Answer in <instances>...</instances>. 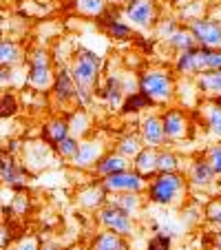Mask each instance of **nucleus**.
Masks as SVG:
<instances>
[{"instance_id":"obj_7","label":"nucleus","mask_w":221,"mask_h":250,"mask_svg":"<svg viewBox=\"0 0 221 250\" xmlns=\"http://www.w3.org/2000/svg\"><path fill=\"white\" fill-rule=\"evenodd\" d=\"M126 16L137 27H151L155 22V2L153 0H128Z\"/></svg>"},{"instance_id":"obj_22","label":"nucleus","mask_w":221,"mask_h":250,"mask_svg":"<svg viewBox=\"0 0 221 250\" xmlns=\"http://www.w3.org/2000/svg\"><path fill=\"white\" fill-rule=\"evenodd\" d=\"M168 42L173 44V47H177V49H181V51H186V49H193V44H195V38H193V33H188V31H175L173 36L168 38Z\"/></svg>"},{"instance_id":"obj_34","label":"nucleus","mask_w":221,"mask_h":250,"mask_svg":"<svg viewBox=\"0 0 221 250\" xmlns=\"http://www.w3.org/2000/svg\"><path fill=\"white\" fill-rule=\"evenodd\" d=\"M168 248H170V239L166 235H157L148 244V250H168Z\"/></svg>"},{"instance_id":"obj_39","label":"nucleus","mask_w":221,"mask_h":250,"mask_svg":"<svg viewBox=\"0 0 221 250\" xmlns=\"http://www.w3.org/2000/svg\"><path fill=\"white\" fill-rule=\"evenodd\" d=\"M175 31H177L175 22H166V24H161V38H170V36H173Z\"/></svg>"},{"instance_id":"obj_30","label":"nucleus","mask_w":221,"mask_h":250,"mask_svg":"<svg viewBox=\"0 0 221 250\" xmlns=\"http://www.w3.org/2000/svg\"><path fill=\"white\" fill-rule=\"evenodd\" d=\"M208 124H210V131L221 137V106H217V104L210 106V111H208Z\"/></svg>"},{"instance_id":"obj_9","label":"nucleus","mask_w":221,"mask_h":250,"mask_svg":"<svg viewBox=\"0 0 221 250\" xmlns=\"http://www.w3.org/2000/svg\"><path fill=\"white\" fill-rule=\"evenodd\" d=\"M24 173L22 168L18 166V162H16V157L11 155L9 151H0V180L5 182V184L9 186H16V188H20V186L24 184Z\"/></svg>"},{"instance_id":"obj_37","label":"nucleus","mask_w":221,"mask_h":250,"mask_svg":"<svg viewBox=\"0 0 221 250\" xmlns=\"http://www.w3.org/2000/svg\"><path fill=\"white\" fill-rule=\"evenodd\" d=\"M16 250H38V241L33 239V237H27V239L20 241Z\"/></svg>"},{"instance_id":"obj_1","label":"nucleus","mask_w":221,"mask_h":250,"mask_svg":"<svg viewBox=\"0 0 221 250\" xmlns=\"http://www.w3.org/2000/svg\"><path fill=\"white\" fill-rule=\"evenodd\" d=\"M102 66V58L98 53L89 51V49H80L76 58V64H73V82H76V89L78 95H84V100L89 98V91L91 86L95 84L98 80V71Z\"/></svg>"},{"instance_id":"obj_32","label":"nucleus","mask_w":221,"mask_h":250,"mask_svg":"<svg viewBox=\"0 0 221 250\" xmlns=\"http://www.w3.org/2000/svg\"><path fill=\"white\" fill-rule=\"evenodd\" d=\"M113 206H118V208H122L124 212H128V210L140 206V199L133 197V195H122V197H118V202H115Z\"/></svg>"},{"instance_id":"obj_41","label":"nucleus","mask_w":221,"mask_h":250,"mask_svg":"<svg viewBox=\"0 0 221 250\" xmlns=\"http://www.w3.org/2000/svg\"><path fill=\"white\" fill-rule=\"evenodd\" d=\"M215 246H217V250H221V230L215 232Z\"/></svg>"},{"instance_id":"obj_18","label":"nucleus","mask_w":221,"mask_h":250,"mask_svg":"<svg viewBox=\"0 0 221 250\" xmlns=\"http://www.w3.org/2000/svg\"><path fill=\"white\" fill-rule=\"evenodd\" d=\"M98 170L102 175H113V173H120V170H126V160L122 155H106L98 164Z\"/></svg>"},{"instance_id":"obj_28","label":"nucleus","mask_w":221,"mask_h":250,"mask_svg":"<svg viewBox=\"0 0 221 250\" xmlns=\"http://www.w3.org/2000/svg\"><path fill=\"white\" fill-rule=\"evenodd\" d=\"M56 146H58V153H60L62 157H73V155H76V151H78V146H80V144H78V140H73V137L66 135L64 140L58 142Z\"/></svg>"},{"instance_id":"obj_23","label":"nucleus","mask_w":221,"mask_h":250,"mask_svg":"<svg viewBox=\"0 0 221 250\" xmlns=\"http://www.w3.org/2000/svg\"><path fill=\"white\" fill-rule=\"evenodd\" d=\"M102 22L108 27V33H111L113 38H120V40L131 38V29H128L126 24L118 22V20H113V18H106V20H102Z\"/></svg>"},{"instance_id":"obj_3","label":"nucleus","mask_w":221,"mask_h":250,"mask_svg":"<svg viewBox=\"0 0 221 250\" xmlns=\"http://www.w3.org/2000/svg\"><path fill=\"white\" fill-rule=\"evenodd\" d=\"M181 190V177L175 173H161L151 184V199L155 204H170Z\"/></svg>"},{"instance_id":"obj_5","label":"nucleus","mask_w":221,"mask_h":250,"mask_svg":"<svg viewBox=\"0 0 221 250\" xmlns=\"http://www.w3.org/2000/svg\"><path fill=\"white\" fill-rule=\"evenodd\" d=\"M53 82L51 66H49V56L47 51H36L31 58V66H29V84L36 89H44Z\"/></svg>"},{"instance_id":"obj_38","label":"nucleus","mask_w":221,"mask_h":250,"mask_svg":"<svg viewBox=\"0 0 221 250\" xmlns=\"http://www.w3.org/2000/svg\"><path fill=\"white\" fill-rule=\"evenodd\" d=\"M208 215H210L212 222H217L221 226V204H212V206L208 208Z\"/></svg>"},{"instance_id":"obj_36","label":"nucleus","mask_w":221,"mask_h":250,"mask_svg":"<svg viewBox=\"0 0 221 250\" xmlns=\"http://www.w3.org/2000/svg\"><path fill=\"white\" fill-rule=\"evenodd\" d=\"M71 128H73L76 133H84L86 131V115L84 113H78L76 120H73V126H71Z\"/></svg>"},{"instance_id":"obj_26","label":"nucleus","mask_w":221,"mask_h":250,"mask_svg":"<svg viewBox=\"0 0 221 250\" xmlns=\"http://www.w3.org/2000/svg\"><path fill=\"white\" fill-rule=\"evenodd\" d=\"M16 111H18V102H16L14 95L5 93L2 98H0V118H11V115H16Z\"/></svg>"},{"instance_id":"obj_4","label":"nucleus","mask_w":221,"mask_h":250,"mask_svg":"<svg viewBox=\"0 0 221 250\" xmlns=\"http://www.w3.org/2000/svg\"><path fill=\"white\" fill-rule=\"evenodd\" d=\"M190 33L201 47L206 49H219L221 47V24L215 20L199 18L190 24Z\"/></svg>"},{"instance_id":"obj_15","label":"nucleus","mask_w":221,"mask_h":250,"mask_svg":"<svg viewBox=\"0 0 221 250\" xmlns=\"http://www.w3.org/2000/svg\"><path fill=\"white\" fill-rule=\"evenodd\" d=\"M56 95H58V100H62V102H66V100H71V98H76L78 95L76 82H73L71 73L62 71L60 76L56 78Z\"/></svg>"},{"instance_id":"obj_16","label":"nucleus","mask_w":221,"mask_h":250,"mask_svg":"<svg viewBox=\"0 0 221 250\" xmlns=\"http://www.w3.org/2000/svg\"><path fill=\"white\" fill-rule=\"evenodd\" d=\"M95 250H126V241L115 232H104L95 241Z\"/></svg>"},{"instance_id":"obj_29","label":"nucleus","mask_w":221,"mask_h":250,"mask_svg":"<svg viewBox=\"0 0 221 250\" xmlns=\"http://www.w3.org/2000/svg\"><path fill=\"white\" fill-rule=\"evenodd\" d=\"M140 151H141V146H140V140H137V137L128 135L120 142V153H122V155H137Z\"/></svg>"},{"instance_id":"obj_12","label":"nucleus","mask_w":221,"mask_h":250,"mask_svg":"<svg viewBox=\"0 0 221 250\" xmlns=\"http://www.w3.org/2000/svg\"><path fill=\"white\" fill-rule=\"evenodd\" d=\"M22 60V49L14 40H0V66H14Z\"/></svg>"},{"instance_id":"obj_33","label":"nucleus","mask_w":221,"mask_h":250,"mask_svg":"<svg viewBox=\"0 0 221 250\" xmlns=\"http://www.w3.org/2000/svg\"><path fill=\"white\" fill-rule=\"evenodd\" d=\"M102 197H104V190L93 188V190H89V193H82L80 202H82V204H86V206H95V204L102 202Z\"/></svg>"},{"instance_id":"obj_11","label":"nucleus","mask_w":221,"mask_h":250,"mask_svg":"<svg viewBox=\"0 0 221 250\" xmlns=\"http://www.w3.org/2000/svg\"><path fill=\"white\" fill-rule=\"evenodd\" d=\"M161 126H164L166 137H181L186 133V120L179 111H168L161 120Z\"/></svg>"},{"instance_id":"obj_14","label":"nucleus","mask_w":221,"mask_h":250,"mask_svg":"<svg viewBox=\"0 0 221 250\" xmlns=\"http://www.w3.org/2000/svg\"><path fill=\"white\" fill-rule=\"evenodd\" d=\"M135 168H137V175H151L157 170V153L153 151L151 146L140 151L135 155Z\"/></svg>"},{"instance_id":"obj_6","label":"nucleus","mask_w":221,"mask_h":250,"mask_svg":"<svg viewBox=\"0 0 221 250\" xmlns=\"http://www.w3.org/2000/svg\"><path fill=\"white\" fill-rule=\"evenodd\" d=\"M100 222L111 232H115V235H128V232H133V222H131V217H128V212H124L122 208H118V206L104 208V210L100 212Z\"/></svg>"},{"instance_id":"obj_35","label":"nucleus","mask_w":221,"mask_h":250,"mask_svg":"<svg viewBox=\"0 0 221 250\" xmlns=\"http://www.w3.org/2000/svg\"><path fill=\"white\" fill-rule=\"evenodd\" d=\"M14 82V71L11 66H0V86H7Z\"/></svg>"},{"instance_id":"obj_17","label":"nucleus","mask_w":221,"mask_h":250,"mask_svg":"<svg viewBox=\"0 0 221 250\" xmlns=\"http://www.w3.org/2000/svg\"><path fill=\"white\" fill-rule=\"evenodd\" d=\"M66 135H69V124L62 122V120H53V122H49L47 126H44V137H47V142H51V144H58V142L64 140Z\"/></svg>"},{"instance_id":"obj_40","label":"nucleus","mask_w":221,"mask_h":250,"mask_svg":"<svg viewBox=\"0 0 221 250\" xmlns=\"http://www.w3.org/2000/svg\"><path fill=\"white\" fill-rule=\"evenodd\" d=\"M7 244H9V232L7 228H0V248H5Z\"/></svg>"},{"instance_id":"obj_24","label":"nucleus","mask_w":221,"mask_h":250,"mask_svg":"<svg viewBox=\"0 0 221 250\" xmlns=\"http://www.w3.org/2000/svg\"><path fill=\"white\" fill-rule=\"evenodd\" d=\"M148 104H151V100L146 98L141 91H137L135 95H131V98L124 102V111H126V113H131V111H140V109H146Z\"/></svg>"},{"instance_id":"obj_31","label":"nucleus","mask_w":221,"mask_h":250,"mask_svg":"<svg viewBox=\"0 0 221 250\" xmlns=\"http://www.w3.org/2000/svg\"><path fill=\"white\" fill-rule=\"evenodd\" d=\"M206 162L210 164V168L215 170V175H221V146H212Z\"/></svg>"},{"instance_id":"obj_27","label":"nucleus","mask_w":221,"mask_h":250,"mask_svg":"<svg viewBox=\"0 0 221 250\" xmlns=\"http://www.w3.org/2000/svg\"><path fill=\"white\" fill-rule=\"evenodd\" d=\"M175 168H177V157L173 153L157 155V170H161V173H175Z\"/></svg>"},{"instance_id":"obj_21","label":"nucleus","mask_w":221,"mask_h":250,"mask_svg":"<svg viewBox=\"0 0 221 250\" xmlns=\"http://www.w3.org/2000/svg\"><path fill=\"white\" fill-rule=\"evenodd\" d=\"M102 93H104V98L108 100L111 106H118V104L122 102V84H120V80L111 78V80L106 82V89H104Z\"/></svg>"},{"instance_id":"obj_13","label":"nucleus","mask_w":221,"mask_h":250,"mask_svg":"<svg viewBox=\"0 0 221 250\" xmlns=\"http://www.w3.org/2000/svg\"><path fill=\"white\" fill-rule=\"evenodd\" d=\"M100 153H102V148H100L98 142H84V144L78 146L76 155H73V162H76L78 166H89V164H93V162H98Z\"/></svg>"},{"instance_id":"obj_2","label":"nucleus","mask_w":221,"mask_h":250,"mask_svg":"<svg viewBox=\"0 0 221 250\" xmlns=\"http://www.w3.org/2000/svg\"><path fill=\"white\" fill-rule=\"evenodd\" d=\"M140 89L146 98L151 100H168L173 95V80L160 71H151V73H144L140 80Z\"/></svg>"},{"instance_id":"obj_19","label":"nucleus","mask_w":221,"mask_h":250,"mask_svg":"<svg viewBox=\"0 0 221 250\" xmlns=\"http://www.w3.org/2000/svg\"><path fill=\"white\" fill-rule=\"evenodd\" d=\"M199 89L206 93H221V69L208 71L206 76L199 78Z\"/></svg>"},{"instance_id":"obj_25","label":"nucleus","mask_w":221,"mask_h":250,"mask_svg":"<svg viewBox=\"0 0 221 250\" xmlns=\"http://www.w3.org/2000/svg\"><path fill=\"white\" fill-rule=\"evenodd\" d=\"M78 9L86 16H100L104 11L102 0H78Z\"/></svg>"},{"instance_id":"obj_10","label":"nucleus","mask_w":221,"mask_h":250,"mask_svg":"<svg viewBox=\"0 0 221 250\" xmlns=\"http://www.w3.org/2000/svg\"><path fill=\"white\" fill-rule=\"evenodd\" d=\"M141 133H144V142L151 148L160 146L161 142H164V137H166L164 135V126H161V120L160 118H148V120H146Z\"/></svg>"},{"instance_id":"obj_20","label":"nucleus","mask_w":221,"mask_h":250,"mask_svg":"<svg viewBox=\"0 0 221 250\" xmlns=\"http://www.w3.org/2000/svg\"><path fill=\"white\" fill-rule=\"evenodd\" d=\"M212 177H215V170L210 168L206 160H199L197 164L193 166V182L195 184H210Z\"/></svg>"},{"instance_id":"obj_42","label":"nucleus","mask_w":221,"mask_h":250,"mask_svg":"<svg viewBox=\"0 0 221 250\" xmlns=\"http://www.w3.org/2000/svg\"><path fill=\"white\" fill-rule=\"evenodd\" d=\"M0 40H2V24H0Z\"/></svg>"},{"instance_id":"obj_8","label":"nucleus","mask_w":221,"mask_h":250,"mask_svg":"<svg viewBox=\"0 0 221 250\" xmlns=\"http://www.w3.org/2000/svg\"><path fill=\"white\" fill-rule=\"evenodd\" d=\"M141 186H144L141 175L128 173V170H120V173L106 175V180H104V188H108V190H128V193H135Z\"/></svg>"}]
</instances>
